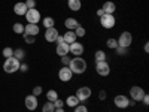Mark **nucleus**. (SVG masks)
Masks as SVG:
<instances>
[{"mask_svg":"<svg viewBox=\"0 0 149 112\" xmlns=\"http://www.w3.org/2000/svg\"><path fill=\"white\" fill-rule=\"evenodd\" d=\"M27 6H26V3L24 2H18V3H15V6H14V12L17 15H19V17H24L27 14Z\"/></svg>","mask_w":149,"mask_h":112,"instance_id":"nucleus-15","label":"nucleus"},{"mask_svg":"<svg viewBox=\"0 0 149 112\" xmlns=\"http://www.w3.org/2000/svg\"><path fill=\"white\" fill-rule=\"evenodd\" d=\"M39 32H40V29H39V26L37 24H27V26H24V33L26 34H30V36H37L39 34Z\"/></svg>","mask_w":149,"mask_h":112,"instance_id":"nucleus-14","label":"nucleus"},{"mask_svg":"<svg viewBox=\"0 0 149 112\" xmlns=\"http://www.w3.org/2000/svg\"><path fill=\"white\" fill-rule=\"evenodd\" d=\"M55 42H57V45H58V43H61V42H64V41H63V36L58 34V36H57V39H55Z\"/></svg>","mask_w":149,"mask_h":112,"instance_id":"nucleus-40","label":"nucleus"},{"mask_svg":"<svg viewBox=\"0 0 149 112\" xmlns=\"http://www.w3.org/2000/svg\"><path fill=\"white\" fill-rule=\"evenodd\" d=\"M64 103H66L69 108H74L76 105H79V100H78L76 96H69L66 100H64Z\"/></svg>","mask_w":149,"mask_h":112,"instance_id":"nucleus-21","label":"nucleus"},{"mask_svg":"<svg viewBox=\"0 0 149 112\" xmlns=\"http://www.w3.org/2000/svg\"><path fill=\"white\" fill-rule=\"evenodd\" d=\"M91 94H93V91H91L90 87H81V88H78V91H76L74 96L78 97L79 102H85V100H88V99L91 97Z\"/></svg>","mask_w":149,"mask_h":112,"instance_id":"nucleus-7","label":"nucleus"},{"mask_svg":"<svg viewBox=\"0 0 149 112\" xmlns=\"http://www.w3.org/2000/svg\"><path fill=\"white\" fill-rule=\"evenodd\" d=\"M12 29H14V33H17V34H24V26L21 22H15L12 26Z\"/></svg>","mask_w":149,"mask_h":112,"instance_id":"nucleus-25","label":"nucleus"},{"mask_svg":"<svg viewBox=\"0 0 149 112\" xmlns=\"http://www.w3.org/2000/svg\"><path fill=\"white\" fill-rule=\"evenodd\" d=\"M79 26V21L76 20V18H73V17H69L66 21H64V27L67 29V30H74Z\"/></svg>","mask_w":149,"mask_h":112,"instance_id":"nucleus-18","label":"nucleus"},{"mask_svg":"<svg viewBox=\"0 0 149 112\" xmlns=\"http://www.w3.org/2000/svg\"><path fill=\"white\" fill-rule=\"evenodd\" d=\"M100 24H102V27H103V29L110 30V29H113V27H115V24H116V18H115V15L104 14L103 17H100Z\"/></svg>","mask_w":149,"mask_h":112,"instance_id":"nucleus-3","label":"nucleus"},{"mask_svg":"<svg viewBox=\"0 0 149 112\" xmlns=\"http://www.w3.org/2000/svg\"><path fill=\"white\" fill-rule=\"evenodd\" d=\"M128 48H122V46H116V54L118 55H127Z\"/></svg>","mask_w":149,"mask_h":112,"instance_id":"nucleus-32","label":"nucleus"},{"mask_svg":"<svg viewBox=\"0 0 149 112\" xmlns=\"http://www.w3.org/2000/svg\"><path fill=\"white\" fill-rule=\"evenodd\" d=\"M24 55H26V52H24L22 49H14V57H15L17 60H22Z\"/></svg>","mask_w":149,"mask_h":112,"instance_id":"nucleus-30","label":"nucleus"},{"mask_svg":"<svg viewBox=\"0 0 149 112\" xmlns=\"http://www.w3.org/2000/svg\"><path fill=\"white\" fill-rule=\"evenodd\" d=\"M73 32H74V34H76L78 37H84V36L86 34V30H85V29H84L82 26H78V27L74 29Z\"/></svg>","mask_w":149,"mask_h":112,"instance_id":"nucleus-28","label":"nucleus"},{"mask_svg":"<svg viewBox=\"0 0 149 112\" xmlns=\"http://www.w3.org/2000/svg\"><path fill=\"white\" fill-rule=\"evenodd\" d=\"M19 60H17L15 57H9L5 60L3 63V70L6 73H15L17 70H19Z\"/></svg>","mask_w":149,"mask_h":112,"instance_id":"nucleus-2","label":"nucleus"},{"mask_svg":"<svg viewBox=\"0 0 149 112\" xmlns=\"http://www.w3.org/2000/svg\"><path fill=\"white\" fill-rule=\"evenodd\" d=\"M142 102H143V105H145V106H148V105H149V96H148V94H145V96H143Z\"/></svg>","mask_w":149,"mask_h":112,"instance_id":"nucleus-38","label":"nucleus"},{"mask_svg":"<svg viewBox=\"0 0 149 112\" xmlns=\"http://www.w3.org/2000/svg\"><path fill=\"white\" fill-rule=\"evenodd\" d=\"M58 78H60L61 82H69V81H72L73 73H72V70L69 69V66H63V67L58 70Z\"/></svg>","mask_w":149,"mask_h":112,"instance_id":"nucleus-10","label":"nucleus"},{"mask_svg":"<svg viewBox=\"0 0 149 112\" xmlns=\"http://www.w3.org/2000/svg\"><path fill=\"white\" fill-rule=\"evenodd\" d=\"M95 72L100 76H107L110 73V66L107 61H95Z\"/></svg>","mask_w":149,"mask_h":112,"instance_id":"nucleus-6","label":"nucleus"},{"mask_svg":"<svg viewBox=\"0 0 149 112\" xmlns=\"http://www.w3.org/2000/svg\"><path fill=\"white\" fill-rule=\"evenodd\" d=\"M113 105H115L118 109H125V108L130 106V100H128V97H127V96L118 94V96L113 99Z\"/></svg>","mask_w":149,"mask_h":112,"instance_id":"nucleus-8","label":"nucleus"},{"mask_svg":"<svg viewBox=\"0 0 149 112\" xmlns=\"http://www.w3.org/2000/svg\"><path fill=\"white\" fill-rule=\"evenodd\" d=\"M19 69H21L22 72H27V70H29V66H27V64H21V66H19Z\"/></svg>","mask_w":149,"mask_h":112,"instance_id":"nucleus-41","label":"nucleus"},{"mask_svg":"<svg viewBox=\"0 0 149 112\" xmlns=\"http://www.w3.org/2000/svg\"><path fill=\"white\" fill-rule=\"evenodd\" d=\"M55 51H57V54H58L60 57L67 55V54H69V43H66V42H61V43H58Z\"/></svg>","mask_w":149,"mask_h":112,"instance_id":"nucleus-19","label":"nucleus"},{"mask_svg":"<svg viewBox=\"0 0 149 112\" xmlns=\"http://www.w3.org/2000/svg\"><path fill=\"white\" fill-rule=\"evenodd\" d=\"M103 12H104V14H109V15H113L115 14V12H116V5L113 3V2H110V0H109V2H104L103 3Z\"/></svg>","mask_w":149,"mask_h":112,"instance_id":"nucleus-16","label":"nucleus"},{"mask_svg":"<svg viewBox=\"0 0 149 112\" xmlns=\"http://www.w3.org/2000/svg\"><path fill=\"white\" fill-rule=\"evenodd\" d=\"M57 36H58V30L55 27H51V29L45 30V41L46 42H55Z\"/></svg>","mask_w":149,"mask_h":112,"instance_id":"nucleus-12","label":"nucleus"},{"mask_svg":"<svg viewBox=\"0 0 149 112\" xmlns=\"http://www.w3.org/2000/svg\"><path fill=\"white\" fill-rule=\"evenodd\" d=\"M55 111V106L52 102H46L43 106H42V112H54Z\"/></svg>","mask_w":149,"mask_h":112,"instance_id":"nucleus-26","label":"nucleus"},{"mask_svg":"<svg viewBox=\"0 0 149 112\" xmlns=\"http://www.w3.org/2000/svg\"><path fill=\"white\" fill-rule=\"evenodd\" d=\"M69 69L72 70L73 75H82V73H85V70H86V61H85L82 57H74V58L70 60Z\"/></svg>","mask_w":149,"mask_h":112,"instance_id":"nucleus-1","label":"nucleus"},{"mask_svg":"<svg viewBox=\"0 0 149 112\" xmlns=\"http://www.w3.org/2000/svg\"><path fill=\"white\" fill-rule=\"evenodd\" d=\"M146 93H145V90L142 88V87H131L130 88V97H131V100H134V102H142V99H143V96H145Z\"/></svg>","mask_w":149,"mask_h":112,"instance_id":"nucleus-5","label":"nucleus"},{"mask_svg":"<svg viewBox=\"0 0 149 112\" xmlns=\"http://www.w3.org/2000/svg\"><path fill=\"white\" fill-rule=\"evenodd\" d=\"M64 2H67V0H64Z\"/></svg>","mask_w":149,"mask_h":112,"instance_id":"nucleus-45","label":"nucleus"},{"mask_svg":"<svg viewBox=\"0 0 149 112\" xmlns=\"http://www.w3.org/2000/svg\"><path fill=\"white\" fill-rule=\"evenodd\" d=\"M118 46H122V48H130V45L133 43V36L130 32H122L118 37Z\"/></svg>","mask_w":149,"mask_h":112,"instance_id":"nucleus-4","label":"nucleus"},{"mask_svg":"<svg viewBox=\"0 0 149 112\" xmlns=\"http://www.w3.org/2000/svg\"><path fill=\"white\" fill-rule=\"evenodd\" d=\"M73 109H74V112H88V108L85 105H76Z\"/></svg>","mask_w":149,"mask_h":112,"instance_id":"nucleus-33","label":"nucleus"},{"mask_svg":"<svg viewBox=\"0 0 149 112\" xmlns=\"http://www.w3.org/2000/svg\"><path fill=\"white\" fill-rule=\"evenodd\" d=\"M67 5H69V9L73 10V12H78L82 8V2H81V0H67Z\"/></svg>","mask_w":149,"mask_h":112,"instance_id":"nucleus-20","label":"nucleus"},{"mask_svg":"<svg viewBox=\"0 0 149 112\" xmlns=\"http://www.w3.org/2000/svg\"><path fill=\"white\" fill-rule=\"evenodd\" d=\"M22 37H24V41H26L27 43H34V41H36L34 36H30V34H26V33L22 34Z\"/></svg>","mask_w":149,"mask_h":112,"instance_id":"nucleus-31","label":"nucleus"},{"mask_svg":"<svg viewBox=\"0 0 149 112\" xmlns=\"http://www.w3.org/2000/svg\"><path fill=\"white\" fill-rule=\"evenodd\" d=\"M24 17H26V20L29 21V24H37L40 21V12L37 9H29L27 14Z\"/></svg>","mask_w":149,"mask_h":112,"instance_id":"nucleus-9","label":"nucleus"},{"mask_svg":"<svg viewBox=\"0 0 149 112\" xmlns=\"http://www.w3.org/2000/svg\"><path fill=\"white\" fill-rule=\"evenodd\" d=\"M54 112H66V111H64V108H55Z\"/></svg>","mask_w":149,"mask_h":112,"instance_id":"nucleus-44","label":"nucleus"},{"mask_svg":"<svg viewBox=\"0 0 149 112\" xmlns=\"http://www.w3.org/2000/svg\"><path fill=\"white\" fill-rule=\"evenodd\" d=\"M69 54L74 55V57H81L84 54V45L81 42H73L69 45Z\"/></svg>","mask_w":149,"mask_h":112,"instance_id":"nucleus-11","label":"nucleus"},{"mask_svg":"<svg viewBox=\"0 0 149 112\" xmlns=\"http://www.w3.org/2000/svg\"><path fill=\"white\" fill-rule=\"evenodd\" d=\"M2 54H3V57H5V58H9V57H14V49H12L10 46H6V48H3V51H2Z\"/></svg>","mask_w":149,"mask_h":112,"instance_id":"nucleus-27","label":"nucleus"},{"mask_svg":"<svg viewBox=\"0 0 149 112\" xmlns=\"http://www.w3.org/2000/svg\"><path fill=\"white\" fill-rule=\"evenodd\" d=\"M37 105H39V102H37V97H36V96L30 94V96L26 97V108H27L29 111H34V109L37 108Z\"/></svg>","mask_w":149,"mask_h":112,"instance_id":"nucleus-13","label":"nucleus"},{"mask_svg":"<svg viewBox=\"0 0 149 112\" xmlns=\"http://www.w3.org/2000/svg\"><path fill=\"white\" fill-rule=\"evenodd\" d=\"M106 52L104 51H102V49H98V51H95V54H94V58H95V61H106Z\"/></svg>","mask_w":149,"mask_h":112,"instance_id":"nucleus-24","label":"nucleus"},{"mask_svg":"<svg viewBox=\"0 0 149 112\" xmlns=\"http://www.w3.org/2000/svg\"><path fill=\"white\" fill-rule=\"evenodd\" d=\"M70 57H69V54L67 55H63V57H61V63H63V66H69L70 64Z\"/></svg>","mask_w":149,"mask_h":112,"instance_id":"nucleus-35","label":"nucleus"},{"mask_svg":"<svg viewBox=\"0 0 149 112\" xmlns=\"http://www.w3.org/2000/svg\"><path fill=\"white\" fill-rule=\"evenodd\" d=\"M54 106H55V108H64V106H66V103H64V102H63V100H61V99L58 97L57 100L54 102Z\"/></svg>","mask_w":149,"mask_h":112,"instance_id":"nucleus-37","label":"nucleus"},{"mask_svg":"<svg viewBox=\"0 0 149 112\" xmlns=\"http://www.w3.org/2000/svg\"><path fill=\"white\" fill-rule=\"evenodd\" d=\"M46 99H48V102H55L57 99H58V93L55 91V90H49L48 93H46Z\"/></svg>","mask_w":149,"mask_h":112,"instance_id":"nucleus-23","label":"nucleus"},{"mask_svg":"<svg viewBox=\"0 0 149 112\" xmlns=\"http://www.w3.org/2000/svg\"><path fill=\"white\" fill-rule=\"evenodd\" d=\"M106 45H107V48H110V49H116L118 42H116V39H113V37H109L107 42H106Z\"/></svg>","mask_w":149,"mask_h":112,"instance_id":"nucleus-29","label":"nucleus"},{"mask_svg":"<svg viewBox=\"0 0 149 112\" xmlns=\"http://www.w3.org/2000/svg\"><path fill=\"white\" fill-rule=\"evenodd\" d=\"M106 91H100V94H98V99H100V100H104V99H106Z\"/></svg>","mask_w":149,"mask_h":112,"instance_id":"nucleus-39","label":"nucleus"},{"mask_svg":"<svg viewBox=\"0 0 149 112\" xmlns=\"http://www.w3.org/2000/svg\"><path fill=\"white\" fill-rule=\"evenodd\" d=\"M97 15H98V17H103V15H104L103 9H98V10H97Z\"/></svg>","mask_w":149,"mask_h":112,"instance_id":"nucleus-43","label":"nucleus"},{"mask_svg":"<svg viewBox=\"0 0 149 112\" xmlns=\"http://www.w3.org/2000/svg\"><path fill=\"white\" fill-rule=\"evenodd\" d=\"M42 22H43L45 30H46V29H51V27H55V21H54L52 17H45V18L42 20Z\"/></svg>","mask_w":149,"mask_h":112,"instance_id":"nucleus-22","label":"nucleus"},{"mask_svg":"<svg viewBox=\"0 0 149 112\" xmlns=\"http://www.w3.org/2000/svg\"><path fill=\"white\" fill-rule=\"evenodd\" d=\"M143 49H145V52H149V42H146V43H145Z\"/></svg>","mask_w":149,"mask_h":112,"instance_id":"nucleus-42","label":"nucleus"},{"mask_svg":"<svg viewBox=\"0 0 149 112\" xmlns=\"http://www.w3.org/2000/svg\"><path fill=\"white\" fill-rule=\"evenodd\" d=\"M26 6H27V9H34L36 8V0H26Z\"/></svg>","mask_w":149,"mask_h":112,"instance_id":"nucleus-34","label":"nucleus"},{"mask_svg":"<svg viewBox=\"0 0 149 112\" xmlns=\"http://www.w3.org/2000/svg\"><path fill=\"white\" fill-rule=\"evenodd\" d=\"M40 94H42V87L40 85H36L34 88H33V96L37 97V96H40Z\"/></svg>","mask_w":149,"mask_h":112,"instance_id":"nucleus-36","label":"nucleus"},{"mask_svg":"<svg viewBox=\"0 0 149 112\" xmlns=\"http://www.w3.org/2000/svg\"><path fill=\"white\" fill-rule=\"evenodd\" d=\"M76 39H78V36L74 34V32L73 30H67L64 34H63V41L66 42V43H73V42H76Z\"/></svg>","mask_w":149,"mask_h":112,"instance_id":"nucleus-17","label":"nucleus"}]
</instances>
